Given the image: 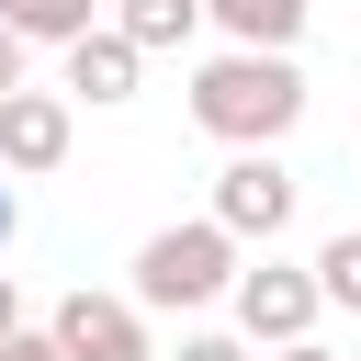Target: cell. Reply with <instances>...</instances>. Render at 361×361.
<instances>
[{"label":"cell","instance_id":"obj_11","mask_svg":"<svg viewBox=\"0 0 361 361\" xmlns=\"http://www.w3.org/2000/svg\"><path fill=\"white\" fill-rule=\"evenodd\" d=\"M305 271H316V305H350V316H361V226H338Z\"/></svg>","mask_w":361,"mask_h":361},{"label":"cell","instance_id":"obj_17","mask_svg":"<svg viewBox=\"0 0 361 361\" xmlns=\"http://www.w3.org/2000/svg\"><path fill=\"white\" fill-rule=\"evenodd\" d=\"M11 226H23V203H11V180H0V248H11Z\"/></svg>","mask_w":361,"mask_h":361},{"label":"cell","instance_id":"obj_1","mask_svg":"<svg viewBox=\"0 0 361 361\" xmlns=\"http://www.w3.org/2000/svg\"><path fill=\"white\" fill-rule=\"evenodd\" d=\"M192 124H203L214 147H282V135L305 124V68L226 45V56L192 68Z\"/></svg>","mask_w":361,"mask_h":361},{"label":"cell","instance_id":"obj_15","mask_svg":"<svg viewBox=\"0 0 361 361\" xmlns=\"http://www.w3.org/2000/svg\"><path fill=\"white\" fill-rule=\"evenodd\" d=\"M11 327H23V293H11V271H0V338H11Z\"/></svg>","mask_w":361,"mask_h":361},{"label":"cell","instance_id":"obj_16","mask_svg":"<svg viewBox=\"0 0 361 361\" xmlns=\"http://www.w3.org/2000/svg\"><path fill=\"white\" fill-rule=\"evenodd\" d=\"M271 361H338V350H316V338H293V350H271Z\"/></svg>","mask_w":361,"mask_h":361},{"label":"cell","instance_id":"obj_8","mask_svg":"<svg viewBox=\"0 0 361 361\" xmlns=\"http://www.w3.org/2000/svg\"><path fill=\"white\" fill-rule=\"evenodd\" d=\"M203 23H226L248 56H293L305 23H316V0H203Z\"/></svg>","mask_w":361,"mask_h":361},{"label":"cell","instance_id":"obj_12","mask_svg":"<svg viewBox=\"0 0 361 361\" xmlns=\"http://www.w3.org/2000/svg\"><path fill=\"white\" fill-rule=\"evenodd\" d=\"M180 361H248V338H226V327H192V338H180Z\"/></svg>","mask_w":361,"mask_h":361},{"label":"cell","instance_id":"obj_6","mask_svg":"<svg viewBox=\"0 0 361 361\" xmlns=\"http://www.w3.org/2000/svg\"><path fill=\"white\" fill-rule=\"evenodd\" d=\"M68 135H79V113H68V90H11L0 102V180H34V169H56L68 158Z\"/></svg>","mask_w":361,"mask_h":361},{"label":"cell","instance_id":"obj_5","mask_svg":"<svg viewBox=\"0 0 361 361\" xmlns=\"http://www.w3.org/2000/svg\"><path fill=\"white\" fill-rule=\"evenodd\" d=\"M45 338H56V361H158V338H147V316L124 305V293H56V316H45Z\"/></svg>","mask_w":361,"mask_h":361},{"label":"cell","instance_id":"obj_4","mask_svg":"<svg viewBox=\"0 0 361 361\" xmlns=\"http://www.w3.org/2000/svg\"><path fill=\"white\" fill-rule=\"evenodd\" d=\"M237 293V338H259V350H293V338H316V271H293V259H259V271H237L226 282Z\"/></svg>","mask_w":361,"mask_h":361},{"label":"cell","instance_id":"obj_13","mask_svg":"<svg viewBox=\"0 0 361 361\" xmlns=\"http://www.w3.org/2000/svg\"><path fill=\"white\" fill-rule=\"evenodd\" d=\"M0 361H56V338H45V327H11V338H0Z\"/></svg>","mask_w":361,"mask_h":361},{"label":"cell","instance_id":"obj_2","mask_svg":"<svg viewBox=\"0 0 361 361\" xmlns=\"http://www.w3.org/2000/svg\"><path fill=\"white\" fill-rule=\"evenodd\" d=\"M226 282H237V237H226L214 214H192V226H158V237L135 248L124 305H135V316H192V305H214Z\"/></svg>","mask_w":361,"mask_h":361},{"label":"cell","instance_id":"obj_10","mask_svg":"<svg viewBox=\"0 0 361 361\" xmlns=\"http://www.w3.org/2000/svg\"><path fill=\"white\" fill-rule=\"evenodd\" d=\"M0 34H23V45H79V34H90V0H0Z\"/></svg>","mask_w":361,"mask_h":361},{"label":"cell","instance_id":"obj_9","mask_svg":"<svg viewBox=\"0 0 361 361\" xmlns=\"http://www.w3.org/2000/svg\"><path fill=\"white\" fill-rule=\"evenodd\" d=\"M192 23H203V0H124V11H113V34H124L135 56H169V45H192Z\"/></svg>","mask_w":361,"mask_h":361},{"label":"cell","instance_id":"obj_7","mask_svg":"<svg viewBox=\"0 0 361 361\" xmlns=\"http://www.w3.org/2000/svg\"><path fill=\"white\" fill-rule=\"evenodd\" d=\"M135 79H147V56H135L113 23H90V34L68 45V102H102V113H113V102H135Z\"/></svg>","mask_w":361,"mask_h":361},{"label":"cell","instance_id":"obj_14","mask_svg":"<svg viewBox=\"0 0 361 361\" xmlns=\"http://www.w3.org/2000/svg\"><path fill=\"white\" fill-rule=\"evenodd\" d=\"M23 90V34H0V102Z\"/></svg>","mask_w":361,"mask_h":361},{"label":"cell","instance_id":"obj_3","mask_svg":"<svg viewBox=\"0 0 361 361\" xmlns=\"http://www.w3.org/2000/svg\"><path fill=\"white\" fill-rule=\"evenodd\" d=\"M293 192H305V180L282 169V147H237V158L214 169V203H203V214H214L226 237H271V248H282V226H293Z\"/></svg>","mask_w":361,"mask_h":361}]
</instances>
